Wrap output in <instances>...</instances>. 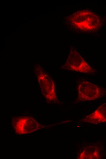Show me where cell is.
Listing matches in <instances>:
<instances>
[{
    "label": "cell",
    "mask_w": 106,
    "mask_h": 159,
    "mask_svg": "<svg viewBox=\"0 0 106 159\" xmlns=\"http://www.w3.org/2000/svg\"><path fill=\"white\" fill-rule=\"evenodd\" d=\"M70 24L73 28L86 32H95L102 26L101 17L88 9H83L74 12L69 16Z\"/></svg>",
    "instance_id": "1"
},
{
    "label": "cell",
    "mask_w": 106,
    "mask_h": 159,
    "mask_svg": "<svg viewBox=\"0 0 106 159\" xmlns=\"http://www.w3.org/2000/svg\"><path fill=\"white\" fill-rule=\"evenodd\" d=\"M100 149L96 146L87 147L79 154L78 159H99L101 157Z\"/></svg>",
    "instance_id": "6"
},
{
    "label": "cell",
    "mask_w": 106,
    "mask_h": 159,
    "mask_svg": "<svg viewBox=\"0 0 106 159\" xmlns=\"http://www.w3.org/2000/svg\"><path fill=\"white\" fill-rule=\"evenodd\" d=\"M77 90V97L75 102L94 100L106 95L105 89L85 80L79 81Z\"/></svg>",
    "instance_id": "2"
},
{
    "label": "cell",
    "mask_w": 106,
    "mask_h": 159,
    "mask_svg": "<svg viewBox=\"0 0 106 159\" xmlns=\"http://www.w3.org/2000/svg\"><path fill=\"white\" fill-rule=\"evenodd\" d=\"M12 124L15 132L19 134L29 133L43 127L34 119L28 116L15 117Z\"/></svg>",
    "instance_id": "4"
},
{
    "label": "cell",
    "mask_w": 106,
    "mask_h": 159,
    "mask_svg": "<svg viewBox=\"0 0 106 159\" xmlns=\"http://www.w3.org/2000/svg\"><path fill=\"white\" fill-rule=\"evenodd\" d=\"M83 121L91 124L106 122V102L99 106L93 112L86 116Z\"/></svg>",
    "instance_id": "5"
},
{
    "label": "cell",
    "mask_w": 106,
    "mask_h": 159,
    "mask_svg": "<svg viewBox=\"0 0 106 159\" xmlns=\"http://www.w3.org/2000/svg\"><path fill=\"white\" fill-rule=\"evenodd\" d=\"M64 68L68 70L86 74H93L97 70L88 64L77 51L72 46L65 63Z\"/></svg>",
    "instance_id": "3"
}]
</instances>
